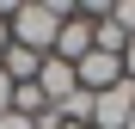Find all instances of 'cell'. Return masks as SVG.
<instances>
[{"label":"cell","mask_w":135,"mask_h":129,"mask_svg":"<svg viewBox=\"0 0 135 129\" xmlns=\"http://www.w3.org/2000/svg\"><path fill=\"white\" fill-rule=\"evenodd\" d=\"M6 43H12V0H0V55H6Z\"/></svg>","instance_id":"obj_7"},{"label":"cell","mask_w":135,"mask_h":129,"mask_svg":"<svg viewBox=\"0 0 135 129\" xmlns=\"http://www.w3.org/2000/svg\"><path fill=\"white\" fill-rule=\"evenodd\" d=\"M123 74L135 80V37H129V49H123Z\"/></svg>","instance_id":"obj_10"},{"label":"cell","mask_w":135,"mask_h":129,"mask_svg":"<svg viewBox=\"0 0 135 129\" xmlns=\"http://www.w3.org/2000/svg\"><path fill=\"white\" fill-rule=\"evenodd\" d=\"M123 129H135V111H129V123H123Z\"/></svg>","instance_id":"obj_12"},{"label":"cell","mask_w":135,"mask_h":129,"mask_svg":"<svg viewBox=\"0 0 135 129\" xmlns=\"http://www.w3.org/2000/svg\"><path fill=\"white\" fill-rule=\"evenodd\" d=\"M55 129H92V123H55Z\"/></svg>","instance_id":"obj_11"},{"label":"cell","mask_w":135,"mask_h":129,"mask_svg":"<svg viewBox=\"0 0 135 129\" xmlns=\"http://www.w3.org/2000/svg\"><path fill=\"white\" fill-rule=\"evenodd\" d=\"M37 92L49 98V104H61L68 92H80V86H74V68H68V61H55V55H43V74H37Z\"/></svg>","instance_id":"obj_5"},{"label":"cell","mask_w":135,"mask_h":129,"mask_svg":"<svg viewBox=\"0 0 135 129\" xmlns=\"http://www.w3.org/2000/svg\"><path fill=\"white\" fill-rule=\"evenodd\" d=\"M110 25H123V37H135V0H110Z\"/></svg>","instance_id":"obj_6"},{"label":"cell","mask_w":135,"mask_h":129,"mask_svg":"<svg viewBox=\"0 0 135 129\" xmlns=\"http://www.w3.org/2000/svg\"><path fill=\"white\" fill-rule=\"evenodd\" d=\"M12 92H18V86L6 80V68H0V117H6V111H12Z\"/></svg>","instance_id":"obj_8"},{"label":"cell","mask_w":135,"mask_h":129,"mask_svg":"<svg viewBox=\"0 0 135 129\" xmlns=\"http://www.w3.org/2000/svg\"><path fill=\"white\" fill-rule=\"evenodd\" d=\"M129 111H135V80L123 74L110 92H98V98H92V129H123V123H129Z\"/></svg>","instance_id":"obj_3"},{"label":"cell","mask_w":135,"mask_h":129,"mask_svg":"<svg viewBox=\"0 0 135 129\" xmlns=\"http://www.w3.org/2000/svg\"><path fill=\"white\" fill-rule=\"evenodd\" d=\"M0 129H37L31 117H18V111H6V117H0Z\"/></svg>","instance_id":"obj_9"},{"label":"cell","mask_w":135,"mask_h":129,"mask_svg":"<svg viewBox=\"0 0 135 129\" xmlns=\"http://www.w3.org/2000/svg\"><path fill=\"white\" fill-rule=\"evenodd\" d=\"M68 12H74V6H61V0H31V6H12V43H25V49L49 55L55 37H61V25H68Z\"/></svg>","instance_id":"obj_1"},{"label":"cell","mask_w":135,"mask_h":129,"mask_svg":"<svg viewBox=\"0 0 135 129\" xmlns=\"http://www.w3.org/2000/svg\"><path fill=\"white\" fill-rule=\"evenodd\" d=\"M55 61H68V68H74V61H86L92 55V25H86L80 12H68V25H61V37H55V49H49Z\"/></svg>","instance_id":"obj_4"},{"label":"cell","mask_w":135,"mask_h":129,"mask_svg":"<svg viewBox=\"0 0 135 129\" xmlns=\"http://www.w3.org/2000/svg\"><path fill=\"white\" fill-rule=\"evenodd\" d=\"M123 80V55H104V49H92V55H86V61H74V86H80V92H110V86H117Z\"/></svg>","instance_id":"obj_2"}]
</instances>
